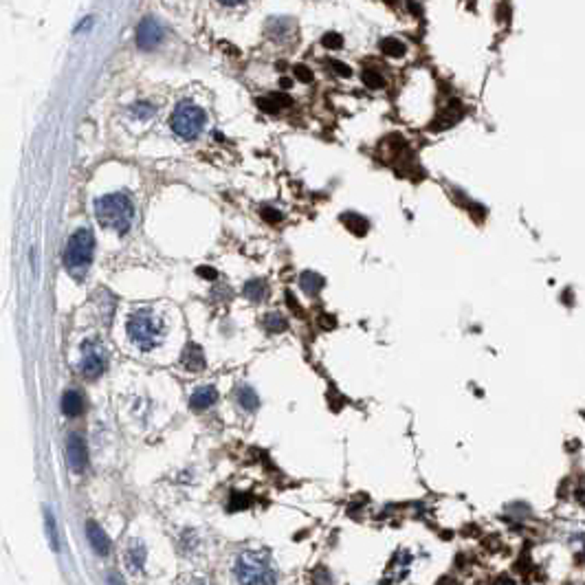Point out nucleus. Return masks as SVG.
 Returning a JSON list of instances; mask_svg holds the SVG:
<instances>
[{
    "instance_id": "f257e3e1",
    "label": "nucleus",
    "mask_w": 585,
    "mask_h": 585,
    "mask_svg": "<svg viewBox=\"0 0 585 585\" xmlns=\"http://www.w3.org/2000/svg\"><path fill=\"white\" fill-rule=\"evenodd\" d=\"M95 216H97V222L101 224V227L123 235V233L130 231L134 216H137V209H134V202H132L130 194L112 192V194H106V196H99L95 200Z\"/></svg>"
},
{
    "instance_id": "f03ea898",
    "label": "nucleus",
    "mask_w": 585,
    "mask_h": 585,
    "mask_svg": "<svg viewBox=\"0 0 585 585\" xmlns=\"http://www.w3.org/2000/svg\"><path fill=\"white\" fill-rule=\"evenodd\" d=\"M128 337L141 352H150L161 343L165 334V323L154 310L141 308L134 310L128 317Z\"/></svg>"
},
{
    "instance_id": "7ed1b4c3",
    "label": "nucleus",
    "mask_w": 585,
    "mask_h": 585,
    "mask_svg": "<svg viewBox=\"0 0 585 585\" xmlns=\"http://www.w3.org/2000/svg\"><path fill=\"white\" fill-rule=\"evenodd\" d=\"M233 575L240 585H275L277 575L271 559L262 550H246L235 559Z\"/></svg>"
},
{
    "instance_id": "20e7f679",
    "label": "nucleus",
    "mask_w": 585,
    "mask_h": 585,
    "mask_svg": "<svg viewBox=\"0 0 585 585\" xmlns=\"http://www.w3.org/2000/svg\"><path fill=\"white\" fill-rule=\"evenodd\" d=\"M93 255H95V235L88 227L77 229L69 242H66V249H64V266L66 271L73 273L75 277H82L88 266L93 262Z\"/></svg>"
},
{
    "instance_id": "39448f33",
    "label": "nucleus",
    "mask_w": 585,
    "mask_h": 585,
    "mask_svg": "<svg viewBox=\"0 0 585 585\" xmlns=\"http://www.w3.org/2000/svg\"><path fill=\"white\" fill-rule=\"evenodd\" d=\"M205 112L202 108H198L192 101H181L176 106V110L170 117V126L174 130V134H178L181 139H196L198 134L205 128Z\"/></svg>"
},
{
    "instance_id": "423d86ee",
    "label": "nucleus",
    "mask_w": 585,
    "mask_h": 585,
    "mask_svg": "<svg viewBox=\"0 0 585 585\" xmlns=\"http://www.w3.org/2000/svg\"><path fill=\"white\" fill-rule=\"evenodd\" d=\"M108 368V348L99 339H86L82 343V359L80 370L88 379H97L106 372Z\"/></svg>"
},
{
    "instance_id": "0eeeda50",
    "label": "nucleus",
    "mask_w": 585,
    "mask_h": 585,
    "mask_svg": "<svg viewBox=\"0 0 585 585\" xmlns=\"http://www.w3.org/2000/svg\"><path fill=\"white\" fill-rule=\"evenodd\" d=\"M163 36H165V29H163V25L159 20H156V18H143L139 29H137V44H139V49L150 51V49L156 47V44H161Z\"/></svg>"
},
{
    "instance_id": "6e6552de",
    "label": "nucleus",
    "mask_w": 585,
    "mask_h": 585,
    "mask_svg": "<svg viewBox=\"0 0 585 585\" xmlns=\"http://www.w3.org/2000/svg\"><path fill=\"white\" fill-rule=\"evenodd\" d=\"M66 460H69V467L75 471V474H82V471L86 469L88 451H86V445H84L80 434L66 436Z\"/></svg>"
},
{
    "instance_id": "1a4fd4ad",
    "label": "nucleus",
    "mask_w": 585,
    "mask_h": 585,
    "mask_svg": "<svg viewBox=\"0 0 585 585\" xmlns=\"http://www.w3.org/2000/svg\"><path fill=\"white\" fill-rule=\"evenodd\" d=\"M86 535H88V542H91V546H93V550L97 555H108L110 553V539H108V535L101 531V528L95 524V522H88L86 524Z\"/></svg>"
},
{
    "instance_id": "9d476101",
    "label": "nucleus",
    "mask_w": 585,
    "mask_h": 585,
    "mask_svg": "<svg viewBox=\"0 0 585 585\" xmlns=\"http://www.w3.org/2000/svg\"><path fill=\"white\" fill-rule=\"evenodd\" d=\"M216 401H218V392H216V387H211V385H202V387H198V390L192 394V398H189V407L196 410V412H202V410L211 407V405L216 403Z\"/></svg>"
},
{
    "instance_id": "9b49d317",
    "label": "nucleus",
    "mask_w": 585,
    "mask_h": 585,
    "mask_svg": "<svg viewBox=\"0 0 585 585\" xmlns=\"http://www.w3.org/2000/svg\"><path fill=\"white\" fill-rule=\"evenodd\" d=\"M126 566L130 572H139L145 566V546L139 539H132L126 550Z\"/></svg>"
},
{
    "instance_id": "f8f14e48",
    "label": "nucleus",
    "mask_w": 585,
    "mask_h": 585,
    "mask_svg": "<svg viewBox=\"0 0 585 585\" xmlns=\"http://www.w3.org/2000/svg\"><path fill=\"white\" fill-rule=\"evenodd\" d=\"M62 412L66 416H71V418H75V416H80L84 412V398L82 394L77 390H66L62 394Z\"/></svg>"
},
{
    "instance_id": "ddd939ff",
    "label": "nucleus",
    "mask_w": 585,
    "mask_h": 585,
    "mask_svg": "<svg viewBox=\"0 0 585 585\" xmlns=\"http://www.w3.org/2000/svg\"><path fill=\"white\" fill-rule=\"evenodd\" d=\"M183 363L187 370H202L205 368V357H202V350L196 343H189L183 352Z\"/></svg>"
},
{
    "instance_id": "4468645a",
    "label": "nucleus",
    "mask_w": 585,
    "mask_h": 585,
    "mask_svg": "<svg viewBox=\"0 0 585 585\" xmlns=\"http://www.w3.org/2000/svg\"><path fill=\"white\" fill-rule=\"evenodd\" d=\"M299 286L304 292H308V295H317V292L323 288V277L312 273V271H304L299 275Z\"/></svg>"
},
{
    "instance_id": "2eb2a0df",
    "label": "nucleus",
    "mask_w": 585,
    "mask_h": 585,
    "mask_svg": "<svg viewBox=\"0 0 585 585\" xmlns=\"http://www.w3.org/2000/svg\"><path fill=\"white\" fill-rule=\"evenodd\" d=\"M341 220L354 235H365L368 229H370V222L363 216H359V213H343Z\"/></svg>"
},
{
    "instance_id": "dca6fc26",
    "label": "nucleus",
    "mask_w": 585,
    "mask_h": 585,
    "mask_svg": "<svg viewBox=\"0 0 585 585\" xmlns=\"http://www.w3.org/2000/svg\"><path fill=\"white\" fill-rule=\"evenodd\" d=\"M44 524H47V535H49V544L51 548L58 553L60 550V537H58V526H55V517L49 509H44Z\"/></svg>"
},
{
    "instance_id": "f3484780",
    "label": "nucleus",
    "mask_w": 585,
    "mask_h": 585,
    "mask_svg": "<svg viewBox=\"0 0 585 585\" xmlns=\"http://www.w3.org/2000/svg\"><path fill=\"white\" fill-rule=\"evenodd\" d=\"M244 295L251 301H260L266 295V284L262 282V279H251V282L244 284Z\"/></svg>"
},
{
    "instance_id": "a211bd4d",
    "label": "nucleus",
    "mask_w": 585,
    "mask_h": 585,
    "mask_svg": "<svg viewBox=\"0 0 585 585\" xmlns=\"http://www.w3.org/2000/svg\"><path fill=\"white\" fill-rule=\"evenodd\" d=\"M262 323H264V328H266L268 332H273V334L286 330V319H284L279 312H268Z\"/></svg>"
},
{
    "instance_id": "6ab92c4d",
    "label": "nucleus",
    "mask_w": 585,
    "mask_h": 585,
    "mask_svg": "<svg viewBox=\"0 0 585 585\" xmlns=\"http://www.w3.org/2000/svg\"><path fill=\"white\" fill-rule=\"evenodd\" d=\"M238 403H240V407H244L246 412H253V410H257V394L253 392V390H249V387H240L238 390Z\"/></svg>"
},
{
    "instance_id": "aec40b11",
    "label": "nucleus",
    "mask_w": 585,
    "mask_h": 585,
    "mask_svg": "<svg viewBox=\"0 0 585 585\" xmlns=\"http://www.w3.org/2000/svg\"><path fill=\"white\" fill-rule=\"evenodd\" d=\"M381 51H383L385 55H392V58H401V55L407 49H405V44L401 40L385 38V40H381Z\"/></svg>"
},
{
    "instance_id": "412c9836",
    "label": "nucleus",
    "mask_w": 585,
    "mask_h": 585,
    "mask_svg": "<svg viewBox=\"0 0 585 585\" xmlns=\"http://www.w3.org/2000/svg\"><path fill=\"white\" fill-rule=\"evenodd\" d=\"M363 82L370 86V88H383L385 86V80L383 77H381L376 71H372V69H368L365 73H363Z\"/></svg>"
},
{
    "instance_id": "4be33fe9",
    "label": "nucleus",
    "mask_w": 585,
    "mask_h": 585,
    "mask_svg": "<svg viewBox=\"0 0 585 585\" xmlns=\"http://www.w3.org/2000/svg\"><path fill=\"white\" fill-rule=\"evenodd\" d=\"M321 44L326 49H339L343 44V38L339 36V33H326V36L321 38Z\"/></svg>"
},
{
    "instance_id": "5701e85b",
    "label": "nucleus",
    "mask_w": 585,
    "mask_h": 585,
    "mask_svg": "<svg viewBox=\"0 0 585 585\" xmlns=\"http://www.w3.org/2000/svg\"><path fill=\"white\" fill-rule=\"evenodd\" d=\"M132 112H134V115H137L139 119H148L154 110H152V106H150V104H145V101H141V104H134V106H132Z\"/></svg>"
},
{
    "instance_id": "b1692460",
    "label": "nucleus",
    "mask_w": 585,
    "mask_h": 585,
    "mask_svg": "<svg viewBox=\"0 0 585 585\" xmlns=\"http://www.w3.org/2000/svg\"><path fill=\"white\" fill-rule=\"evenodd\" d=\"M312 585H332V579L328 577V572H326L323 568H319L312 575Z\"/></svg>"
},
{
    "instance_id": "393cba45",
    "label": "nucleus",
    "mask_w": 585,
    "mask_h": 585,
    "mask_svg": "<svg viewBox=\"0 0 585 585\" xmlns=\"http://www.w3.org/2000/svg\"><path fill=\"white\" fill-rule=\"evenodd\" d=\"M295 75H297V80H301V82H310L312 80V75H310V71L306 69V66H295Z\"/></svg>"
},
{
    "instance_id": "a878e982",
    "label": "nucleus",
    "mask_w": 585,
    "mask_h": 585,
    "mask_svg": "<svg viewBox=\"0 0 585 585\" xmlns=\"http://www.w3.org/2000/svg\"><path fill=\"white\" fill-rule=\"evenodd\" d=\"M262 216H264L268 222H279V220H282V213H279V211H273V209H268V207H266V209H262Z\"/></svg>"
},
{
    "instance_id": "bb28decb",
    "label": "nucleus",
    "mask_w": 585,
    "mask_h": 585,
    "mask_svg": "<svg viewBox=\"0 0 585 585\" xmlns=\"http://www.w3.org/2000/svg\"><path fill=\"white\" fill-rule=\"evenodd\" d=\"M330 66H332V69H334L337 73H339V75H343V77H348V75H350V73H352V71H350V69H348V66H345V64H341V62H330Z\"/></svg>"
},
{
    "instance_id": "cd10ccee",
    "label": "nucleus",
    "mask_w": 585,
    "mask_h": 585,
    "mask_svg": "<svg viewBox=\"0 0 585 585\" xmlns=\"http://www.w3.org/2000/svg\"><path fill=\"white\" fill-rule=\"evenodd\" d=\"M198 275H202V277H216V271H213V268H207V266H200Z\"/></svg>"
},
{
    "instance_id": "c85d7f7f",
    "label": "nucleus",
    "mask_w": 585,
    "mask_h": 585,
    "mask_svg": "<svg viewBox=\"0 0 585 585\" xmlns=\"http://www.w3.org/2000/svg\"><path fill=\"white\" fill-rule=\"evenodd\" d=\"M108 585H123L115 575H108Z\"/></svg>"
},
{
    "instance_id": "c756f323",
    "label": "nucleus",
    "mask_w": 585,
    "mask_h": 585,
    "mask_svg": "<svg viewBox=\"0 0 585 585\" xmlns=\"http://www.w3.org/2000/svg\"><path fill=\"white\" fill-rule=\"evenodd\" d=\"M222 5H227V7H233V5H240L242 0H220Z\"/></svg>"
},
{
    "instance_id": "7c9ffc66",
    "label": "nucleus",
    "mask_w": 585,
    "mask_h": 585,
    "mask_svg": "<svg viewBox=\"0 0 585 585\" xmlns=\"http://www.w3.org/2000/svg\"><path fill=\"white\" fill-rule=\"evenodd\" d=\"M183 585H209V583L200 581V579H192V581H187V583H183Z\"/></svg>"
},
{
    "instance_id": "2f4dec72",
    "label": "nucleus",
    "mask_w": 585,
    "mask_h": 585,
    "mask_svg": "<svg viewBox=\"0 0 585 585\" xmlns=\"http://www.w3.org/2000/svg\"><path fill=\"white\" fill-rule=\"evenodd\" d=\"M387 3H394V0H387Z\"/></svg>"
}]
</instances>
